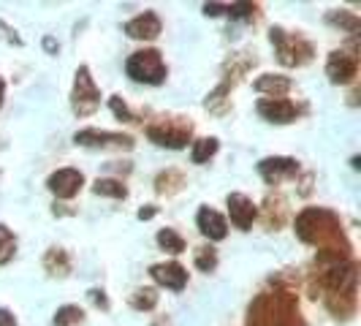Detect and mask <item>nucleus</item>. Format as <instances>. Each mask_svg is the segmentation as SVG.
I'll list each match as a JSON object with an SVG mask.
<instances>
[{
	"instance_id": "e433bc0d",
	"label": "nucleus",
	"mask_w": 361,
	"mask_h": 326,
	"mask_svg": "<svg viewBox=\"0 0 361 326\" xmlns=\"http://www.w3.org/2000/svg\"><path fill=\"white\" fill-rule=\"evenodd\" d=\"M310 182H312V174H305V180H302V188H299V193H302V196H307V193H310Z\"/></svg>"
},
{
	"instance_id": "f8f14e48",
	"label": "nucleus",
	"mask_w": 361,
	"mask_h": 326,
	"mask_svg": "<svg viewBox=\"0 0 361 326\" xmlns=\"http://www.w3.org/2000/svg\"><path fill=\"white\" fill-rule=\"evenodd\" d=\"M149 277L163 286V289H171V291H182L188 286V270L177 264V261H166V264H152L149 267Z\"/></svg>"
},
{
	"instance_id": "7c9ffc66",
	"label": "nucleus",
	"mask_w": 361,
	"mask_h": 326,
	"mask_svg": "<svg viewBox=\"0 0 361 326\" xmlns=\"http://www.w3.org/2000/svg\"><path fill=\"white\" fill-rule=\"evenodd\" d=\"M109 107H111V111H114V117H117V120H123V123H136L133 111L128 109V104L120 98V95H111V98H109Z\"/></svg>"
},
{
	"instance_id": "0eeeda50",
	"label": "nucleus",
	"mask_w": 361,
	"mask_h": 326,
	"mask_svg": "<svg viewBox=\"0 0 361 326\" xmlns=\"http://www.w3.org/2000/svg\"><path fill=\"white\" fill-rule=\"evenodd\" d=\"M73 142L79 147H95V150H130L133 139L128 133H114V131H98V128H82L73 133Z\"/></svg>"
},
{
	"instance_id": "7ed1b4c3",
	"label": "nucleus",
	"mask_w": 361,
	"mask_h": 326,
	"mask_svg": "<svg viewBox=\"0 0 361 326\" xmlns=\"http://www.w3.org/2000/svg\"><path fill=\"white\" fill-rule=\"evenodd\" d=\"M269 41L271 47H274V52H277V60L283 63V66H288V68H296V66H305L312 60V44H310L305 36H299V33H288V30H283V28H271L269 30Z\"/></svg>"
},
{
	"instance_id": "b1692460",
	"label": "nucleus",
	"mask_w": 361,
	"mask_h": 326,
	"mask_svg": "<svg viewBox=\"0 0 361 326\" xmlns=\"http://www.w3.org/2000/svg\"><path fill=\"white\" fill-rule=\"evenodd\" d=\"M217 147H220V142H217L215 136H207V139H196L193 142V152H190V158H193V163H207L212 155L217 152Z\"/></svg>"
},
{
	"instance_id": "a878e982",
	"label": "nucleus",
	"mask_w": 361,
	"mask_h": 326,
	"mask_svg": "<svg viewBox=\"0 0 361 326\" xmlns=\"http://www.w3.org/2000/svg\"><path fill=\"white\" fill-rule=\"evenodd\" d=\"M130 308L142 310V313H149V310L158 308V291L155 289H136L133 296H130Z\"/></svg>"
},
{
	"instance_id": "72a5a7b5",
	"label": "nucleus",
	"mask_w": 361,
	"mask_h": 326,
	"mask_svg": "<svg viewBox=\"0 0 361 326\" xmlns=\"http://www.w3.org/2000/svg\"><path fill=\"white\" fill-rule=\"evenodd\" d=\"M204 14L207 17H220V14H226V6L223 3H207L204 6Z\"/></svg>"
},
{
	"instance_id": "cd10ccee",
	"label": "nucleus",
	"mask_w": 361,
	"mask_h": 326,
	"mask_svg": "<svg viewBox=\"0 0 361 326\" xmlns=\"http://www.w3.org/2000/svg\"><path fill=\"white\" fill-rule=\"evenodd\" d=\"M14 253H17V236L11 234V229L0 223V264H8Z\"/></svg>"
},
{
	"instance_id": "1a4fd4ad",
	"label": "nucleus",
	"mask_w": 361,
	"mask_h": 326,
	"mask_svg": "<svg viewBox=\"0 0 361 326\" xmlns=\"http://www.w3.org/2000/svg\"><path fill=\"white\" fill-rule=\"evenodd\" d=\"M258 174L264 177L267 185H280L283 180H290V177L299 174V161L296 158H283V155L264 158V161H258Z\"/></svg>"
},
{
	"instance_id": "2f4dec72",
	"label": "nucleus",
	"mask_w": 361,
	"mask_h": 326,
	"mask_svg": "<svg viewBox=\"0 0 361 326\" xmlns=\"http://www.w3.org/2000/svg\"><path fill=\"white\" fill-rule=\"evenodd\" d=\"M0 30H3V33H0V36L6 38V41H8V44H14V47H22V38L17 36V30H14V28H8V25H6V22H3V19H0Z\"/></svg>"
},
{
	"instance_id": "bb28decb",
	"label": "nucleus",
	"mask_w": 361,
	"mask_h": 326,
	"mask_svg": "<svg viewBox=\"0 0 361 326\" xmlns=\"http://www.w3.org/2000/svg\"><path fill=\"white\" fill-rule=\"evenodd\" d=\"M85 321V310L79 305H63L54 313V326H76Z\"/></svg>"
},
{
	"instance_id": "f704fd0d",
	"label": "nucleus",
	"mask_w": 361,
	"mask_h": 326,
	"mask_svg": "<svg viewBox=\"0 0 361 326\" xmlns=\"http://www.w3.org/2000/svg\"><path fill=\"white\" fill-rule=\"evenodd\" d=\"M0 326H17V318H14L11 310L0 308Z\"/></svg>"
},
{
	"instance_id": "5701e85b",
	"label": "nucleus",
	"mask_w": 361,
	"mask_h": 326,
	"mask_svg": "<svg viewBox=\"0 0 361 326\" xmlns=\"http://www.w3.org/2000/svg\"><path fill=\"white\" fill-rule=\"evenodd\" d=\"M231 85H234L231 79H223V82H220V85L215 87V90H212L209 95H207L204 107L209 109V111H217V114H220V111H226V101H228L226 95L231 92Z\"/></svg>"
},
{
	"instance_id": "4468645a",
	"label": "nucleus",
	"mask_w": 361,
	"mask_h": 326,
	"mask_svg": "<svg viewBox=\"0 0 361 326\" xmlns=\"http://www.w3.org/2000/svg\"><path fill=\"white\" fill-rule=\"evenodd\" d=\"M161 30H163V22L155 11H145V14H139V17L126 22L128 38H136V41H152V38L161 36Z\"/></svg>"
},
{
	"instance_id": "9b49d317",
	"label": "nucleus",
	"mask_w": 361,
	"mask_h": 326,
	"mask_svg": "<svg viewBox=\"0 0 361 326\" xmlns=\"http://www.w3.org/2000/svg\"><path fill=\"white\" fill-rule=\"evenodd\" d=\"M258 114L269 123L286 126V123H293L299 117V107L288 98H261L258 101Z\"/></svg>"
},
{
	"instance_id": "a211bd4d",
	"label": "nucleus",
	"mask_w": 361,
	"mask_h": 326,
	"mask_svg": "<svg viewBox=\"0 0 361 326\" xmlns=\"http://www.w3.org/2000/svg\"><path fill=\"white\" fill-rule=\"evenodd\" d=\"M44 270L49 272L52 277H66L71 272V255L63 248H49L44 255Z\"/></svg>"
},
{
	"instance_id": "412c9836",
	"label": "nucleus",
	"mask_w": 361,
	"mask_h": 326,
	"mask_svg": "<svg viewBox=\"0 0 361 326\" xmlns=\"http://www.w3.org/2000/svg\"><path fill=\"white\" fill-rule=\"evenodd\" d=\"M92 193L95 196H109V199H126L128 188L120 180H111V177H98L92 185Z\"/></svg>"
},
{
	"instance_id": "423d86ee",
	"label": "nucleus",
	"mask_w": 361,
	"mask_h": 326,
	"mask_svg": "<svg viewBox=\"0 0 361 326\" xmlns=\"http://www.w3.org/2000/svg\"><path fill=\"white\" fill-rule=\"evenodd\" d=\"M101 107V90L95 85V79L90 76L87 66L76 68V79H73L71 90V109L76 117H90L95 109Z\"/></svg>"
},
{
	"instance_id": "f3484780",
	"label": "nucleus",
	"mask_w": 361,
	"mask_h": 326,
	"mask_svg": "<svg viewBox=\"0 0 361 326\" xmlns=\"http://www.w3.org/2000/svg\"><path fill=\"white\" fill-rule=\"evenodd\" d=\"M253 87L258 92H269V98H283L290 90V79L280 76V73H264V76L255 79Z\"/></svg>"
},
{
	"instance_id": "c9c22d12",
	"label": "nucleus",
	"mask_w": 361,
	"mask_h": 326,
	"mask_svg": "<svg viewBox=\"0 0 361 326\" xmlns=\"http://www.w3.org/2000/svg\"><path fill=\"white\" fill-rule=\"evenodd\" d=\"M155 212H158L155 207H142L139 210V220H149V217H155Z\"/></svg>"
},
{
	"instance_id": "58836bf2",
	"label": "nucleus",
	"mask_w": 361,
	"mask_h": 326,
	"mask_svg": "<svg viewBox=\"0 0 361 326\" xmlns=\"http://www.w3.org/2000/svg\"><path fill=\"white\" fill-rule=\"evenodd\" d=\"M3 95H6V82L0 79V107H3Z\"/></svg>"
},
{
	"instance_id": "f257e3e1",
	"label": "nucleus",
	"mask_w": 361,
	"mask_h": 326,
	"mask_svg": "<svg viewBox=\"0 0 361 326\" xmlns=\"http://www.w3.org/2000/svg\"><path fill=\"white\" fill-rule=\"evenodd\" d=\"M296 236L305 245H315L318 253L334 255V258H350V242L343 231V220L331 210L324 207H307L296 215Z\"/></svg>"
},
{
	"instance_id": "39448f33",
	"label": "nucleus",
	"mask_w": 361,
	"mask_h": 326,
	"mask_svg": "<svg viewBox=\"0 0 361 326\" xmlns=\"http://www.w3.org/2000/svg\"><path fill=\"white\" fill-rule=\"evenodd\" d=\"M126 73L142 85H161L166 79V63L158 49H139L128 57Z\"/></svg>"
},
{
	"instance_id": "4be33fe9",
	"label": "nucleus",
	"mask_w": 361,
	"mask_h": 326,
	"mask_svg": "<svg viewBox=\"0 0 361 326\" xmlns=\"http://www.w3.org/2000/svg\"><path fill=\"white\" fill-rule=\"evenodd\" d=\"M326 22L334 25V28H343V30H348V33H359V28H361V19L356 17L353 11H345V8H340V11H329V14H326Z\"/></svg>"
},
{
	"instance_id": "2eb2a0df",
	"label": "nucleus",
	"mask_w": 361,
	"mask_h": 326,
	"mask_svg": "<svg viewBox=\"0 0 361 326\" xmlns=\"http://www.w3.org/2000/svg\"><path fill=\"white\" fill-rule=\"evenodd\" d=\"M196 226H199V231L207 239H212V242H220V239H226L228 234V226H226V217L215 212V210H209V207H201L199 215H196Z\"/></svg>"
},
{
	"instance_id": "4c0bfd02",
	"label": "nucleus",
	"mask_w": 361,
	"mask_h": 326,
	"mask_svg": "<svg viewBox=\"0 0 361 326\" xmlns=\"http://www.w3.org/2000/svg\"><path fill=\"white\" fill-rule=\"evenodd\" d=\"M44 47H47V52H52V54H57V44H54V38H44Z\"/></svg>"
},
{
	"instance_id": "6e6552de",
	"label": "nucleus",
	"mask_w": 361,
	"mask_h": 326,
	"mask_svg": "<svg viewBox=\"0 0 361 326\" xmlns=\"http://www.w3.org/2000/svg\"><path fill=\"white\" fill-rule=\"evenodd\" d=\"M359 73V57L356 52H345V49H337V52L329 54V63H326V76L331 85H348L353 82Z\"/></svg>"
},
{
	"instance_id": "393cba45",
	"label": "nucleus",
	"mask_w": 361,
	"mask_h": 326,
	"mask_svg": "<svg viewBox=\"0 0 361 326\" xmlns=\"http://www.w3.org/2000/svg\"><path fill=\"white\" fill-rule=\"evenodd\" d=\"M155 239H158V245H161L166 253H174V255L185 253V239L174 229H161Z\"/></svg>"
},
{
	"instance_id": "dca6fc26",
	"label": "nucleus",
	"mask_w": 361,
	"mask_h": 326,
	"mask_svg": "<svg viewBox=\"0 0 361 326\" xmlns=\"http://www.w3.org/2000/svg\"><path fill=\"white\" fill-rule=\"evenodd\" d=\"M356 305H359L356 291H337V294H326V308H329L331 315H337V318H350V315L356 313Z\"/></svg>"
},
{
	"instance_id": "473e14b6",
	"label": "nucleus",
	"mask_w": 361,
	"mask_h": 326,
	"mask_svg": "<svg viewBox=\"0 0 361 326\" xmlns=\"http://www.w3.org/2000/svg\"><path fill=\"white\" fill-rule=\"evenodd\" d=\"M90 299H92V305H95V308L109 310V299H106V294H104L101 289H92L90 291Z\"/></svg>"
},
{
	"instance_id": "ddd939ff",
	"label": "nucleus",
	"mask_w": 361,
	"mask_h": 326,
	"mask_svg": "<svg viewBox=\"0 0 361 326\" xmlns=\"http://www.w3.org/2000/svg\"><path fill=\"white\" fill-rule=\"evenodd\" d=\"M228 215H231V223H234L239 231H250V226H253L255 215H258V207H255L253 201L247 199L245 193H228Z\"/></svg>"
},
{
	"instance_id": "20e7f679",
	"label": "nucleus",
	"mask_w": 361,
	"mask_h": 326,
	"mask_svg": "<svg viewBox=\"0 0 361 326\" xmlns=\"http://www.w3.org/2000/svg\"><path fill=\"white\" fill-rule=\"evenodd\" d=\"M190 136H193V123L185 117H161L147 126V139L169 150H182L190 142Z\"/></svg>"
},
{
	"instance_id": "aec40b11",
	"label": "nucleus",
	"mask_w": 361,
	"mask_h": 326,
	"mask_svg": "<svg viewBox=\"0 0 361 326\" xmlns=\"http://www.w3.org/2000/svg\"><path fill=\"white\" fill-rule=\"evenodd\" d=\"M264 220H267L269 229H280L286 223V201L280 196H269L264 204Z\"/></svg>"
},
{
	"instance_id": "c85d7f7f",
	"label": "nucleus",
	"mask_w": 361,
	"mask_h": 326,
	"mask_svg": "<svg viewBox=\"0 0 361 326\" xmlns=\"http://www.w3.org/2000/svg\"><path fill=\"white\" fill-rule=\"evenodd\" d=\"M226 14L231 19L253 22V19L258 17V6H255V3H231V6H226Z\"/></svg>"
},
{
	"instance_id": "9d476101",
	"label": "nucleus",
	"mask_w": 361,
	"mask_h": 326,
	"mask_svg": "<svg viewBox=\"0 0 361 326\" xmlns=\"http://www.w3.org/2000/svg\"><path fill=\"white\" fill-rule=\"evenodd\" d=\"M82 185H85V174L79 169H57L47 180V188L57 199H73L82 191Z\"/></svg>"
},
{
	"instance_id": "f03ea898",
	"label": "nucleus",
	"mask_w": 361,
	"mask_h": 326,
	"mask_svg": "<svg viewBox=\"0 0 361 326\" xmlns=\"http://www.w3.org/2000/svg\"><path fill=\"white\" fill-rule=\"evenodd\" d=\"M247 326H307L293 291L274 289L258 294L247 308Z\"/></svg>"
},
{
	"instance_id": "c756f323",
	"label": "nucleus",
	"mask_w": 361,
	"mask_h": 326,
	"mask_svg": "<svg viewBox=\"0 0 361 326\" xmlns=\"http://www.w3.org/2000/svg\"><path fill=\"white\" fill-rule=\"evenodd\" d=\"M196 267H199L201 272H215V267H217L215 248H199V250H196Z\"/></svg>"
},
{
	"instance_id": "6ab92c4d",
	"label": "nucleus",
	"mask_w": 361,
	"mask_h": 326,
	"mask_svg": "<svg viewBox=\"0 0 361 326\" xmlns=\"http://www.w3.org/2000/svg\"><path fill=\"white\" fill-rule=\"evenodd\" d=\"M182 185H185V177H182V171H177V169H166V171H161V174L155 177V191H158L161 196L163 193H166V196H174Z\"/></svg>"
}]
</instances>
